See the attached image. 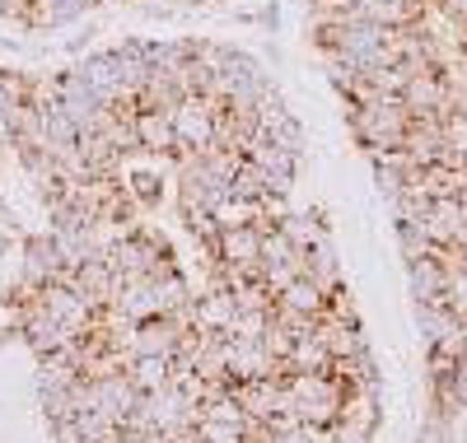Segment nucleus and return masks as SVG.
<instances>
[{
	"label": "nucleus",
	"mask_w": 467,
	"mask_h": 443,
	"mask_svg": "<svg viewBox=\"0 0 467 443\" xmlns=\"http://www.w3.org/2000/svg\"><path fill=\"white\" fill-rule=\"evenodd\" d=\"M276 304H281V308H295V313H304V317L318 322V317L327 313V290L314 285L308 275H299V280H290V285L276 294Z\"/></svg>",
	"instance_id": "ddd939ff"
},
{
	"label": "nucleus",
	"mask_w": 467,
	"mask_h": 443,
	"mask_svg": "<svg viewBox=\"0 0 467 443\" xmlns=\"http://www.w3.org/2000/svg\"><path fill=\"white\" fill-rule=\"evenodd\" d=\"M420 229H425V238H431L435 248L458 243V233H462V196H440V201H431V211H425Z\"/></svg>",
	"instance_id": "1a4fd4ad"
},
{
	"label": "nucleus",
	"mask_w": 467,
	"mask_h": 443,
	"mask_svg": "<svg viewBox=\"0 0 467 443\" xmlns=\"http://www.w3.org/2000/svg\"><path fill=\"white\" fill-rule=\"evenodd\" d=\"M234 313H239V299H234V290H224V285H211V290H202L197 299H192V327L197 332H229V322H234Z\"/></svg>",
	"instance_id": "0eeeda50"
},
{
	"label": "nucleus",
	"mask_w": 467,
	"mask_h": 443,
	"mask_svg": "<svg viewBox=\"0 0 467 443\" xmlns=\"http://www.w3.org/2000/svg\"><path fill=\"white\" fill-rule=\"evenodd\" d=\"M43 136H47V149H70L75 140H80V127L52 103V108H43Z\"/></svg>",
	"instance_id": "a211bd4d"
},
{
	"label": "nucleus",
	"mask_w": 467,
	"mask_h": 443,
	"mask_svg": "<svg viewBox=\"0 0 467 443\" xmlns=\"http://www.w3.org/2000/svg\"><path fill=\"white\" fill-rule=\"evenodd\" d=\"M197 438L202 443H253L248 438V429H239V425H220V420H197Z\"/></svg>",
	"instance_id": "4be33fe9"
},
{
	"label": "nucleus",
	"mask_w": 467,
	"mask_h": 443,
	"mask_svg": "<svg viewBox=\"0 0 467 443\" xmlns=\"http://www.w3.org/2000/svg\"><path fill=\"white\" fill-rule=\"evenodd\" d=\"M444 308H449L458 322H467V266L449 275V285H444Z\"/></svg>",
	"instance_id": "5701e85b"
},
{
	"label": "nucleus",
	"mask_w": 467,
	"mask_h": 443,
	"mask_svg": "<svg viewBox=\"0 0 467 443\" xmlns=\"http://www.w3.org/2000/svg\"><path fill=\"white\" fill-rule=\"evenodd\" d=\"M173 131H178V154H202L215 145V108L206 98H182L173 108Z\"/></svg>",
	"instance_id": "f03ea898"
},
{
	"label": "nucleus",
	"mask_w": 467,
	"mask_h": 443,
	"mask_svg": "<svg viewBox=\"0 0 467 443\" xmlns=\"http://www.w3.org/2000/svg\"><path fill=\"white\" fill-rule=\"evenodd\" d=\"M66 285L80 294V299H89L94 308H103V304H112L117 294H122V275L112 271V262H108V252H94L89 262H80L70 271V280Z\"/></svg>",
	"instance_id": "7ed1b4c3"
},
{
	"label": "nucleus",
	"mask_w": 467,
	"mask_h": 443,
	"mask_svg": "<svg viewBox=\"0 0 467 443\" xmlns=\"http://www.w3.org/2000/svg\"><path fill=\"white\" fill-rule=\"evenodd\" d=\"M127 374H131V383L140 392H160V387L173 383V359L169 355H131Z\"/></svg>",
	"instance_id": "4468645a"
},
{
	"label": "nucleus",
	"mask_w": 467,
	"mask_h": 443,
	"mask_svg": "<svg viewBox=\"0 0 467 443\" xmlns=\"http://www.w3.org/2000/svg\"><path fill=\"white\" fill-rule=\"evenodd\" d=\"M462 66H467V37H462Z\"/></svg>",
	"instance_id": "a878e982"
},
{
	"label": "nucleus",
	"mask_w": 467,
	"mask_h": 443,
	"mask_svg": "<svg viewBox=\"0 0 467 443\" xmlns=\"http://www.w3.org/2000/svg\"><path fill=\"white\" fill-rule=\"evenodd\" d=\"M234 387V401L244 407L248 420L266 425L271 411H276V397H281V378H244V383H229Z\"/></svg>",
	"instance_id": "9d476101"
},
{
	"label": "nucleus",
	"mask_w": 467,
	"mask_h": 443,
	"mask_svg": "<svg viewBox=\"0 0 467 443\" xmlns=\"http://www.w3.org/2000/svg\"><path fill=\"white\" fill-rule=\"evenodd\" d=\"M136 140H140V154L150 159H178L173 112H136Z\"/></svg>",
	"instance_id": "6e6552de"
},
{
	"label": "nucleus",
	"mask_w": 467,
	"mask_h": 443,
	"mask_svg": "<svg viewBox=\"0 0 467 443\" xmlns=\"http://www.w3.org/2000/svg\"><path fill=\"white\" fill-rule=\"evenodd\" d=\"M285 374H290V365L271 355L266 341H229V383H244V378H285Z\"/></svg>",
	"instance_id": "39448f33"
},
{
	"label": "nucleus",
	"mask_w": 467,
	"mask_h": 443,
	"mask_svg": "<svg viewBox=\"0 0 467 443\" xmlns=\"http://www.w3.org/2000/svg\"><path fill=\"white\" fill-rule=\"evenodd\" d=\"M140 407V387L131 383V374H108V378H85L80 383V411H99L103 420H112L122 429Z\"/></svg>",
	"instance_id": "f257e3e1"
},
{
	"label": "nucleus",
	"mask_w": 467,
	"mask_h": 443,
	"mask_svg": "<svg viewBox=\"0 0 467 443\" xmlns=\"http://www.w3.org/2000/svg\"><path fill=\"white\" fill-rule=\"evenodd\" d=\"M173 443H202V438H197V429H192V434H182V438H173Z\"/></svg>",
	"instance_id": "393cba45"
},
{
	"label": "nucleus",
	"mask_w": 467,
	"mask_h": 443,
	"mask_svg": "<svg viewBox=\"0 0 467 443\" xmlns=\"http://www.w3.org/2000/svg\"><path fill=\"white\" fill-rule=\"evenodd\" d=\"M122 187L131 191V201L136 206H154V201H160V169H136V173H127L122 178Z\"/></svg>",
	"instance_id": "412c9836"
},
{
	"label": "nucleus",
	"mask_w": 467,
	"mask_h": 443,
	"mask_svg": "<svg viewBox=\"0 0 467 443\" xmlns=\"http://www.w3.org/2000/svg\"><path fill=\"white\" fill-rule=\"evenodd\" d=\"M314 332H318V341L327 345V355H332V359H350V355L369 350V345H365V336H360V322H346V317L323 313V317L314 322Z\"/></svg>",
	"instance_id": "9b49d317"
},
{
	"label": "nucleus",
	"mask_w": 467,
	"mask_h": 443,
	"mask_svg": "<svg viewBox=\"0 0 467 443\" xmlns=\"http://www.w3.org/2000/svg\"><path fill=\"white\" fill-rule=\"evenodd\" d=\"M75 75H85L108 103L127 98V94H122V75H117V52H89L80 66H75Z\"/></svg>",
	"instance_id": "f8f14e48"
},
{
	"label": "nucleus",
	"mask_w": 467,
	"mask_h": 443,
	"mask_svg": "<svg viewBox=\"0 0 467 443\" xmlns=\"http://www.w3.org/2000/svg\"><path fill=\"white\" fill-rule=\"evenodd\" d=\"M266 327H271V313H262V308H239L224 336H229V341H262Z\"/></svg>",
	"instance_id": "aec40b11"
},
{
	"label": "nucleus",
	"mask_w": 467,
	"mask_h": 443,
	"mask_svg": "<svg viewBox=\"0 0 467 443\" xmlns=\"http://www.w3.org/2000/svg\"><path fill=\"white\" fill-rule=\"evenodd\" d=\"M215 257L224 266H239L248 275H262V229L257 224H220Z\"/></svg>",
	"instance_id": "20e7f679"
},
{
	"label": "nucleus",
	"mask_w": 467,
	"mask_h": 443,
	"mask_svg": "<svg viewBox=\"0 0 467 443\" xmlns=\"http://www.w3.org/2000/svg\"><path fill=\"white\" fill-rule=\"evenodd\" d=\"M276 229L290 238V243H295L299 252H314L318 243H327V229H323V220H318V215H308V211H290Z\"/></svg>",
	"instance_id": "2eb2a0df"
},
{
	"label": "nucleus",
	"mask_w": 467,
	"mask_h": 443,
	"mask_svg": "<svg viewBox=\"0 0 467 443\" xmlns=\"http://www.w3.org/2000/svg\"><path fill=\"white\" fill-rule=\"evenodd\" d=\"M420 187L431 201L440 196H462L467 191V169H453V164H431V169H420Z\"/></svg>",
	"instance_id": "f3484780"
},
{
	"label": "nucleus",
	"mask_w": 467,
	"mask_h": 443,
	"mask_svg": "<svg viewBox=\"0 0 467 443\" xmlns=\"http://www.w3.org/2000/svg\"><path fill=\"white\" fill-rule=\"evenodd\" d=\"M462 201H467V191H462Z\"/></svg>",
	"instance_id": "bb28decb"
},
{
	"label": "nucleus",
	"mask_w": 467,
	"mask_h": 443,
	"mask_svg": "<svg viewBox=\"0 0 467 443\" xmlns=\"http://www.w3.org/2000/svg\"><path fill=\"white\" fill-rule=\"evenodd\" d=\"M440 5H444V10H449L458 24H467V0H440Z\"/></svg>",
	"instance_id": "b1692460"
},
{
	"label": "nucleus",
	"mask_w": 467,
	"mask_h": 443,
	"mask_svg": "<svg viewBox=\"0 0 467 443\" xmlns=\"http://www.w3.org/2000/svg\"><path fill=\"white\" fill-rule=\"evenodd\" d=\"M266 191H271V187H266V169L253 164V159H244L239 173H234V182H229V196H239V201H262Z\"/></svg>",
	"instance_id": "6ab92c4d"
},
{
	"label": "nucleus",
	"mask_w": 467,
	"mask_h": 443,
	"mask_svg": "<svg viewBox=\"0 0 467 443\" xmlns=\"http://www.w3.org/2000/svg\"><path fill=\"white\" fill-rule=\"evenodd\" d=\"M24 285H33V290H43V285H66L70 280V271H66V262H61V252H57V243H52V233L47 238H28L24 243Z\"/></svg>",
	"instance_id": "423d86ee"
},
{
	"label": "nucleus",
	"mask_w": 467,
	"mask_h": 443,
	"mask_svg": "<svg viewBox=\"0 0 467 443\" xmlns=\"http://www.w3.org/2000/svg\"><path fill=\"white\" fill-rule=\"evenodd\" d=\"M285 365L299 369V374H327V369H332V355H327V345L318 341V332H304V336H295V350H290Z\"/></svg>",
	"instance_id": "dca6fc26"
}]
</instances>
